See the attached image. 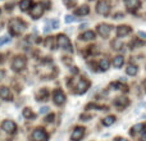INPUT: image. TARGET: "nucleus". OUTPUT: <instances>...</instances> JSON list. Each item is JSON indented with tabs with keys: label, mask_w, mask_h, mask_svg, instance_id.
Here are the masks:
<instances>
[{
	"label": "nucleus",
	"mask_w": 146,
	"mask_h": 141,
	"mask_svg": "<svg viewBox=\"0 0 146 141\" xmlns=\"http://www.w3.org/2000/svg\"><path fill=\"white\" fill-rule=\"evenodd\" d=\"M9 30L13 35H19L26 30V23L22 22L21 19H18V18L12 19L9 22Z\"/></svg>",
	"instance_id": "nucleus-1"
},
{
	"label": "nucleus",
	"mask_w": 146,
	"mask_h": 141,
	"mask_svg": "<svg viewBox=\"0 0 146 141\" xmlns=\"http://www.w3.org/2000/svg\"><path fill=\"white\" fill-rule=\"evenodd\" d=\"M26 67V59L23 57H15L12 62V68L15 72H19Z\"/></svg>",
	"instance_id": "nucleus-2"
},
{
	"label": "nucleus",
	"mask_w": 146,
	"mask_h": 141,
	"mask_svg": "<svg viewBox=\"0 0 146 141\" xmlns=\"http://www.w3.org/2000/svg\"><path fill=\"white\" fill-rule=\"evenodd\" d=\"M109 10H110V5L108 4V1H105V0H100V1L98 3V5H96V12L99 13V14H108Z\"/></svg>",
	"instance_id": "nucleus-3"
},
{
	"label": "nucleus",
	"mask_w": 146,
	"mask_h": 141,
	"mask_svg": "<svg viewBox=\"0 0 146 141\" xmlns=\"http://www.w3.org/2000/svg\"><path fill=\"white\" fill-rule=\"evenodd\" d=\"M56 45L59 48H63V49H68L71 51V43H69V39L64 35H59L58 39H56Z\"/></svg>",
	"instance_id": "nucleus-4"
},
{
	"label": "nucleus",
	"mask_w": 146,
	"mask_h": 141,
	"mask_svg": "<svg viewBox=\"0 0 146 141\" xmlns=\"http://www.w3.org/2000/svg\"><path fill=\"white\" fill-rule=\"evenodd\" d=\"M32 139L33 141H48V135L42 128H37L33 131Z\"/></svg>",
	"instance_id": "nucleus-5"
},
{
	"label": "nucleus",
	"mask_w": 146,
	"mask_h": 141,
	"mask_svg": "<svg viewBox=\"0 0 146 141\" xmlns=\"http://www.w3.org/2000/svg\"><path fill=\"white\" fill-rule=\"evenodd\" d=\"M1 128L4 130L5 132H8V134H13V132L17 130V126H15V123L13 121L7 119V121H4L1 123Z\"/></svg>",
	"instance_id": "nucleus-6"
},
{
	"label": "nucleus",
	"mask_w": 146,
	"mask_h": 141,
	"mask_svg": "<svg viewBox=\"0 0 146 141\" xmlns=\"http://www.w3.org/2000/svg\"><path fill=\"white\" fill-rule=\"evenodd\" d=\"M64 101H66V95H64L63 91L62 90L54 91V103L56 105H62V104H64Z\"/></svg>",
	"instance_id": "nucleus-7"
},
{
	"label": "nucleus",
	"mask_w": 146,
	"mask_h": 141,
	"mask_svg": "<svg viewBox=\"0 0 146 141\" xmlns=\"http://www.w3.org/2000/svg\"><path fill=\"white\" fill-rule=\"evenodd\" d=\"M83 135H85V128H83V127H77V128H74V131L72 132L71 139H72V141H80L83 137Z\"/></svg>",
	"instance_id": "nucleus-8"
},
{
	"label": "nucleus",
	"mask_w": 146,
	"mask_h": 141,
	"mask_svg": "<svg viewBox=\"0 0 146 141\" xmlns=\"http://www.w3.org/2000/svg\"><path fill=\"white\" fill-rule=\"evenodd\" d=\"M44 13V7L41 4H36L32 7V9H31V15H32V18H40L41 15H42Z\"/></svg>",
	"instance_id": "nucleus-9"
},
{
	"label": "nucleus",
	"mask_w": 146,
	"mask_h": 141,
	"mask_svg": "<svg viewBox=\"0 0 146 141\" xmlns=\"http://www.w3.org/2000/svg\"><path fill=\"white\" fill-rule=\"evenodd\" d=\"M110 31H111V28H110V26L109 25H99L98 26V32H99V35H101V36H108L109 33H110Z\"/></svg>",
	"instance_id": "nucleus-10"
},
{
	"label": "nucleus",
	"mask_w": 146,
	"mask_h": 141,
	"mask_svg": "<svg viewBox=\"0 0 146 141\" xmlns=\"http://www.w3.org/2000/svg\"><path fill=\"white\" fill-rule=\"evenodd\" d=\"M124 3H126V7L129 10H135L137 8H140V5H141L140 0H124Z\"/></svg>",
	"instance_id": "nucleus-11"
},
{
	"label": "nucleus",
	"mask_w": 146,
	"mask_h": 141,
	"mask_svg": "<svg viewBox=\"0 0 146 141\" xmlns=\"http://www.w3.org/2000/svg\"><path fill=\"white\" fill-rule=\"evenodd\" d=\"M129 32H131V28L128 26H118V28H117V35L119 37H123V36L128 35Z\"/></svg>",
	"instance_id": "nucleus-12"
},
{
	"label": "nucleus",
	"mask_w": 146,
	"mask_h": 141,
	"mask_svg": "<svg viewBox=\"0 0 146 141\" xmlns=\"http://www.w3.org/2000/svg\"><path fill=\"white\" fill-rule=\"evenodd\" d=\"M88 87V82L85 80H80L77 85V94H83Z\"/></svg>",
	"instance_id": "nucleus-13"
},
{
	"label": "nucleus",
	"mask_w": 146,
	"mask_h": 141,
	"mask_svg": "<svg viewBox=\"0 0 146 141\" xmlns=\"http://www.w3.org/2000/svg\"><path fill=\"white\" fill-rule=\"evenodd\" d=\"M10 90L8 87H5V86H3V87H0V98L4 99V100H9L10 99Z\"/></svg>",
	"instance_id": "nucleus-14"
},
{
	"label": "nucleus",
	"mask_w": 146,
	"mask_h": 141,
	"mask_svg": "<svg viewBox=\"0 0 146 141\" xmlns=\"http://www.w3.org/2000/svg\"><path fill=\"white\" fill-rule=\"evenodd\" d=\"M128 103H129L128 99L124 98V96H122V98H117L115 101H114V104H115L117 106H119V108H124V106H126Z\"/></svg>",
	"instance_id": "nucleus-15"
},
{
	"label": "nucleus",
	"mask_w": 146,
	"mask_h": 141,
	"mask_svg": "<svg viewBox=\"0 0 146 141\" xmlns=\"http://www.w3.org/2000/svg\"><path fill=\"white\" fill-rule=\"evenodd\" d=\"M123 63H124V58L122 55H118V57H115V58L113 59L114 68H121V67L123 66Z\"/></svg>",
	"instance_id": "nucleus-16"
},
{
	"label": "nucleus",
	"mask_w": 146,
	"mask_h": 141,
	"mask_svg": "<svg viewBox=\"0 0 146 141\" xmlns=\"http://www.w3.org/2000/svg\"><path fill=\"white\" fill-rule=\"evenodd\" d=\"M32 7V0H22V1L19 3V8H21V10H28L30 8Z\"/></svg>",
	"instance_id": "nucleus-17"
},
{
	"label": "nucleus",
	"mask_w": 146,
	"mask_h": 141,
	"mask_svg": "<svg viewBox=\"0 0 146 141\" xmlns=\"http://www.w3.org/2000/svg\"><path fill=\"white\" fill-rule=\"evenodd\" d=\"M88 12H90V9H88L87 5H82V7L77 8L74 13H76V15H86Z\"/></svg>",
	"instance_id": "nucleus-18"
},
{
	"label": "nucleus",
	"mask_w": 146,
	"mask_h": 141,
	"mask_svg": "<svg viewBox=\"0 0 146 141\" xmlns=\"http://www.w3.org/2000/svg\"><path fill=\"white\" fill-rule=\"evenodd\" d=\"M126 72L128 76H135L137 73V67L135 66V64H128L126 68Z\"/></svg>",
	"instance_id": "nucleus-19"
},
{
	"label": "nucleus",
	"mask_w": 146,
	"mask_h": 141,
	"mask_svg": "<svg viewBox=\"0 0 146 141\" xmlns=\"http://www.w3.org/2000/svg\"><path fill=\"white\" fill-rule=\"evenodd\" d=\"M114 122H115V117H114V116L105 117V118L103 119V124H104V126H111Z\"/></svg>",
	"instance_id": "nucleus-20"
},
{
	"label": "nucleus",
	"mask_w": 146,
	"mask_h": 141,
	"mask_svg": "<svg viewBox=\"0 0 146 141\" xmlns=\"http://www.w3.org/2000/svg\"><path fill=\"white\" fill-rule=\"evenodd\" d=\"M81 37H82V40H94V39H95V33H94L92 31H87V32H85Z\"/></svg>",
	"instance_id": "nucleus-21"
},
{
	"label": "nucleus",
	"mask_w": 146,
	"mask_h": 141,
	"mask_svg": "<svg viewBox=\"0 0 146 141\" xmlns=\"http://www.w3.org/2000/svg\"><path fill=\"white\" fill-rule=\"evenodd\" d=\"M99 64H100V68H101V70H106V69L109 68V61H108V59H105V58L101 59L100 63H99Z\"/></svg>",
	"instance_id": "nucleus-22"
},
{
	"label": "nucleus",
	"mask_w": 146,
	"mask_h": 141,
	"mask_svg": "<svg viewBox=\"0 0 146 141\" xmlns=\"http://www.w3.org/2000/svg\"><path fill=\"white\" fill-rule=\"evenodd\" d=\"M46 98H48V90L42 88V90L38 92V95H37V100H45Z\"/></svg>",
	"instance_id": "nucleus-23"
},
{
	"label": "nucleus",
	"mask_w": 146,
	"mask_h": 141,
	"mask_svg": "<svg viewBox=\"0 0 146 141\" xmlns=\"http://www.w3.org/2000/svg\"><path fill=\"white\" fill-rule=\"evenodd\" d=\"M23 116H25L26 118H32V117H33V113L31 112L30 108H26L25 110H23Z\"/></svg>",
	"instance_id": "nucleus-24"
},
{
	"label": "nucleus",
	"mask_w": 146,
	"mask_h": 141,
	"mask_svg": "<svg viewBox=\"0 0 146 141\" xmlns=\"http://www.w3.org/2000/svg\"><path fill=\"white\" fill-rule=\"evenodd\" d=\"M10 41V37L9 36H1L0 37V46H3V45H5V44H8Z\"/></svg>",
	"instance_id": "nucleus-25"
},
{
	"label": "nucleus",
	"mask_w": 146,
	"mask_h": 141,
	"mask_svg": "<svg viewBox=\"0 0 146 141\" xmlns=\"http://www.w3.org/2000/svg\"><path fill=\"white\" fill-rule=\"evenodd\" d=\"M111 46H113L114 49H121L122 48V43L121 41H118V40H114L113 43H111Z\"/></svg>",
	"instance_id": "nucleus-26"
},
{
	"label": "nucleus",
	"mask_w": 146,
	"mask_h": 141,
	"mask_svg": "<svg viewBox=\"0 0 146 141\" xmlns=\"http://www.w3.org/2000/svg\"><path fill=\"white\" fill-rule=\"evenodd\" d=\"M50 23H51V30H54V28H58L59 27V21L58 19H53V21H50Z\"/></svg>",
	"instance_id": "nucleus-27"
},
{
	"label": "nucleus",
	"mask_w": 146,
	"mask_h": 141,
	"mask_svg": "<svg viewBox=\"0 0 146 141\" xmlns=\"http://www.w3.org/2000/svg\"><path fill=\"white\" fill-rule=\"evenodd\" d=\"M142 128H144V124H137V126H135L133 128H132V130H133V131H132V132H137V131H141Z\"/></svg>",
	"instance_id": "nucleus-28"
},
{
	"label": "nucleus",
	"mask_w": 146,
	"mask_h": 141,
	"mask_svg": "<svg viewBox=\"0 0 146 141\" xmlns=\"http://www.w3.org/2000/svg\"><path fill=\"white\" fill-rule=\"evenodd\" d=\"M66 23H72L73 21H74V17H73V15H66Z\"/></svg>",
	"instance_id": "nucleus-29"
},
{
	"label": "nucleus",
	"mask_w": 146,
	"mask_h": 141,
	"mask_svg": "<svg viewBox=\"0 0 146 141\" xmlns=\"http://www.w3.org/2000/svg\"><path fill=\"white\" fill-rule=\"evenodd\" d=\"M64 3H66L67 5H68L69 8L71 7H73V5H74V3H76V0H64Z\"/></svg>",
	"instance_id": "nucleus-30"
},
{
	"label": "nucleus",
	"mask_w": 146,
	"mask_h": 141,
	"mask_svg": "<svg viewBox=\"0 0 146 141\" xmlns=\"http://www.w3.org/2000/svg\"><path fill=\"white\" fill-rule=\"evenodd\" d=\"M48 112H49V108H48V106H42V108L40 109V113H41V114H45V113H48Z\"/></svg>",
	"instance_id": "nucleus-31"
},
{
	"label": "nucleus",
	"mask_w": 146,
	"mask_h": 141,
	"mask_svg": "<svg viewBox=\"0 0 146 141\" xmlns=\"http://www.w3.org/2000/svg\"><path fill=\"white\" fill-rule=\"evenodd\" d=\"M53 119H54V114H50V116H49L48 118L45 119V121H48V122H51V121H53Z\"/></svg>",
	"instance_id": "nucleus-32"
},
{
	"label": "nucleus",
	"mask_w": 146,
	"mask_h": 141,
	"mask_svg": "<svg viewBox=\"0 0 146 141\" xmlns=\"http://www.w3.org/2000/svg\"><path fill=\"white\" fill-rule=\"evenodd\" d=\"M139 36H141V39H146V33L142 31H139Z\"/></svg>",
	"instance_id": "nucleus-33"
},
{
	"label": "nucleus",
	"mask_w": 146,
	"mask_h": 141,
	"mask_svg": "<svg viewBox=\"0 0 146 141\" xmlns=\"http://www.w3.org/2000/svg\"><path fill=\"white\" fill-rule=\"evenodd\" d=\"M140 141H146V132H145V134H142V136H141V139H140Z\"/></svg>",
	"instance_id": "nucleus-34"
},
{
	"label": "nucleus",
	"mask_w": 146,
	"mask_h": 141,
	"mask_svg": "<svg viewBox=\"0 0 146 141\" xmlns=\"http://www.w3.org/2000/svg\"><path fill=\"white\" fill-rule=\"evenodd\" d=\"M114 18H123V14H122V13H117Z\"/></svg>",
	"instance_id": "nucleus-35"
},
{
	"label": "nucleus",
	"mask_w": 146,
	"mask_h": 141,
	"mask_svg": "<svg viewBox=\"0 0 146 141\" xmlns=\"http://www.w3.org/2000/svg\"><path fill=\"white\" fill-rule=\"evenodd\" d=\"M3 77H4V72H3V70H0V80H1Z\"/></svg>",
	"instance_id": "nucleus-36"
},
{
	"label": "nucleus",
	"mask_w": 146,
	"mask_h": 141,
	"mask_svg": "<svg viewBox=\"0 0 146 141\" xmlns=\"http://www.w3.org/2000/svg\"><path fill=\"white\" fill-rule=\"evenodd\" d=\"M118 141H128V140H126V139H118Z\"/></svg>",
	"instance_id": "nucleus-37"
},
{
	"label": "nucleus",
	"mask_w": 146,
	"mask_h": 141,
	"mask_svg": "<svg viewBox=\"0 0 146 141\" xmlns=\"http://www.w3.org/2000/svg\"><path fill=\"white\" fill-rule=\"evenodd\" d=\"M0 14H1V10H0Z\"/></svg>",
	"instance_id": "nucleus-38"
},
{
	"label": "nucleus",
	"mask_w": 146,
	"mask_h": 141,
	"mask_svg": "<svg viewBox=\"0 0 146 141\" xmlns=\"http://www.w3.org/2000/svg\"><path fill=\"white\" fill-rule=\"evenodd\" d=\"M0 61H1V57H0Z\"/></svg>",
	"instance_id": "nucleus-39"
}]
</instances>
